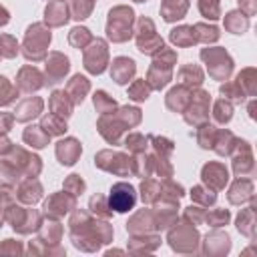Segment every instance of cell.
Listing matches in <instances>:
<instances>
[{
	"label": "cell",
	"mask_w": 257,
	"mask_h": 257,
	"mask_svg": "<svg viewBox=\"0 0 257 257\" xmlns=\"http://www.w3.org/2000/svg\"><path fill=\"white\" fill-rule=\"evenodd\" d=\"M135 201H137V193H135V187L133 185H128V183H116L110 189V195H108L110 209H114L118 213H124V211H128V209L135 207Z\"/></svg>",
	"instance_id": "6da1fadb"
}]
</instances>
